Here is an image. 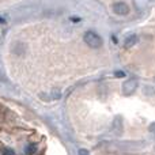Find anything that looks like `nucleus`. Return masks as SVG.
Wrapping results in <instances>:
<instances>
[{"label":"nucleus","mask_w":155,"mask_h":155,"mask_svg":"<svg viewBox=\"0 0 155 155\" xmlns=\"http://www.w3.org/2000/svg\"><path fill=\"white\" fill-rule=\"evenodd\" d=\"M83 40H84V42L93 49H98L102 46L101 37H99L98 34H95L94 31H86L84 35H83Z\"/></svg>","instance_id":"nucleus-1"},{"label":"nucleus","mask_w":155,"mask_h":155,"mask_svg":"<svg viewBox=\"0 0 155 155\" xmlns=\"http://www.w3.org/2000/svg\"><path fill=\"white\" fill-rule=\"evenodd\" d=\"M113 11H114V14H117V15H127V14L129 12V7L125 3L118 2L113 5Z\"/></svg>","instance_id":"nucleus-2"},{"label":"nucleus","mask_w":155,"mask_h":155,"mask_svg":"<svg viewBox=\"0 0 155 155\" xmlns=\"http://www.w3.org/2000/svg\"><path fill=\"white\" fill-rule=\"evenodd\" d=\"M136 87H137V82H136V80H135V79H129V80H127V82L124 83L123 91H124V94L129 95V94H132L135 90H136Z\"/></svg>","instance_id":"nucleus-3"},{"label":"nucleus","mask_w":155,"mask_h":155,"mask_svg":"<svg viewBox=\"0 0 155 155\" xmlns=\"http://www.w3.org/2000/svg\"><path fill=\"white\" fill-rule=\"evenodd\" d=\"M137 41H139V38L136 37V35H129V37L125 38V41H124V48L125 49H129L132 48L134 45H136Z\"/></svg>","instance_id":"nucleus-4"},{"label":"nucleus","mask_w":155,"mask_h":155,"mask_svg":"<svg viewBox=\"0 0 155 155\" xmlns=\"http://www.w3.org/2000/svg\"><path fill=\"white\" fill-rule=\"evenodd\" d=\"M37 151V146L35 144H30V146H27V148H26V154L27 155H33Z\"/></svg>","instance_id":"nucleus-5"},{"label":"nucleus","mask_w":155,"mask_h":155,"mask_svg":"<svg viewBox=\"0 0 155 155\" xmlns=\"http://www.w3.org/2000/svg\"><path fill=\"white\" fill-rule=\"evenodd\" d=\"M51 95H52V98L53 99H60L61 98V93H60V90H57V88H54V90L52 91Z\"/></svg>","instance_id":"nucleus-6"},{"label":"nucleus","mask_w":155,"mask_h":155,"mask_svg":"<svg viewBox=\"0 0 155 155\" xmlns=\"http://www.w3.org/2000/svg\"><path fill=\"white\" fill-rule=\"evenodd\" d=\"M3 155H15V153L11 148H5V150H3Z\"/></svg>","instance_id":"nucleus-7"},{"label":"nucleus","mask_w":155,"mask_h":155,"mask_svg":"<svg viewBox=\"0 0 155 155\" xmlns=\"http://www.w3.org/2000/svg\"><path fill=\"white\" fill-rule=\"evenodd\" d=\"M114 76L116 78H124V76H125V72H121V71H114Z\"/></svg>","instance_id":"nucleus-8"},{"label":"nucleus","mask_w":155,"mask_h":155,"mask_svg":"<svg viewBox=\"0 0 155 155\" xmlns=\"http://www.w3.org/2000/svg\"><path fill=\"white\" fill-rule=\"evenodd\" d=\"M79 155H88V151L84 150V148H80V150H79Z\"/></svg>","instance_id":"nucleus-9"},{"label":"nucleus","mask_w":155,"mask_h":155,"mask_svg":"<svg viewBox=\"0 0 155 155\" xmlns=\"http://www.w3.org/2000/svg\"><path fill=\"white\" fill-rule=\"evenodd\" d=\"M150 132H153V134L155 135V123H154V124H151V125H150Z\"/></svg>","instance_id":"nucleus-10"}]
</instances>
